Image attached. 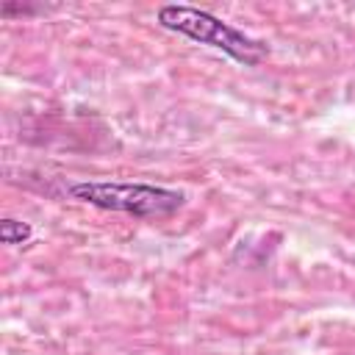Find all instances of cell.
<instances>
[{
  "label": "cell",
  "instance_id": "3",
  "mask_svg": "<svg viewBox=\"0 0 355 355\" xmlns=\"http://www.w3.org/2000/svg\"><path fill=\"white\" fill-rule=\"evenodd\" d=\"M31 225L28 222H17V219H3L0 222V236L6 244H22L31 239Z\"/></svg>",
  "mask_w": 355,
  "mask_h": 355
},
{
  "label": "cell",
  "instance_id": "1",
  "mask_svg": "<svg viewBox=\"0 0 355 355\" xmlns=\"http://www.w3.org/2000/svg\"><path fill=\"white\" fill-rule=\"evenodd\" d=\"M158 22L166 31L183 33L200 44H211L222 53H227L230 58H236L244 67H255L266 58V47L250 36H244L241 31L230 28L227 22L216 19L214 14L194 8V6H161L158 8Z\"/></svg>",
  "mask_w": 355,
  "mask_h": 355
},
{
  "label": "cell",
  "instance_id": "2",
  "mask_svg": "<svg viewBox=\"0 0 355 355\" xmlns=\"http://www.w3.org/2000/svg\"><path fill=\"white\" fill-rule=\"evenodd\" d=\"M69 194L105 208V211H122L130 216H169L183 205V194L164 189V186H150V183H111V180H86V183H72Z\"/></svg>",
  "mask_w": 355,
  "mask_h": 355
}]
</instances>
